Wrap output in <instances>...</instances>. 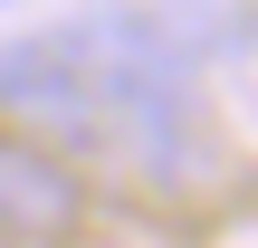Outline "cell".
Returning <instances> with one entry per match:
<instances>
[{
  "mask_svg": "<svg viewBox=\"0 0 258 248\" xmlns=\"http://www.w3.org/2000/svg\"><path fill=\"white\" fill-rule=\"evenodd\" d=\"M77 220H86V182L57 153H38L29 134L0 124V248H48Z\"/></svg>",
  "mask_w": 258,
  "mask_h": 248,
  "instance_id": "3",
  "label": "cell"
},
{
  "mask_svg": "<svg viewBox=\"0 0 258 248\" xmlns=\"http://www.w3.org/2000/svg\"><path fill=\"white\" fill-rule=\"evenodd\" d=\"M105 115H115V153L144 182H191L211 162V105H201V38L182 10H86L77 19Z\"/></svg>",
  "mask_w": 258,
  "mask_h": 248,
  "instance_id": "1",
  "label": "cell"
},
{
  "mask_svg": "<svg viewBox=\"0 0 258 248\" xmlns=\"http://www.w3.org/2000/svg\"><path fill=\"white\" fill-rule=\"evenodd\" d=\"M230 67H239V86L258 96V0L239 10V19H230Z\"/></svg>",
  "mask_w": 258,
  "mask_h": 248,
  "instance_id": "4",
  "label": "cell"
},
{
  "mask_svg": "<svg viewBox=\"0 0 258 248\" xmlns=\"http://www.w3.org/2000/svg\"><path fill=\"white\" fill-rule=\"evenodd\" d=\"M0 124L29 134L38 153H105L115 143L96 57H86L77 29H19V38H0Z\"/></svg>",
  "mask_w": 258,
  "mask_h": 248,
  "instance_id": "2",
  "label": "cell"
}]
</instances>
